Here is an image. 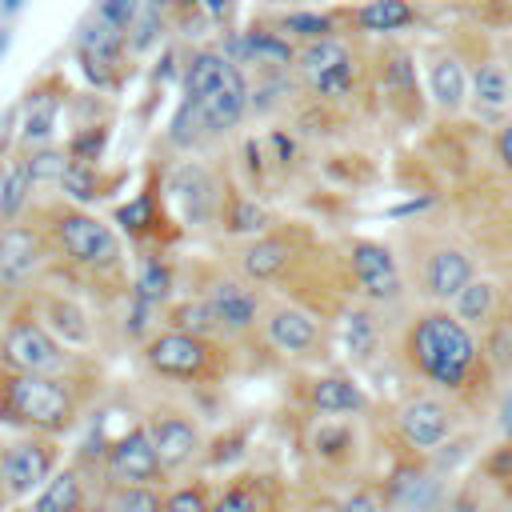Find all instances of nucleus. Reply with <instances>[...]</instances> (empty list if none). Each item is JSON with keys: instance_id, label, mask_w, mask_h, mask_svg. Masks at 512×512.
Masks as SVG:
<instances>
[{"instance_id": "8", "label": "nucleus", "mask_w": 512, "mask_h": 512, "mask_svg": "<svg viewBox=\"0 0 512 512\" xmlns=\"http://www.w3.org/2000/svg\"><path fill=\"white\" fill-rule=\"evenodd\" d=\"M64 464V444L52 436H0V484L12 508L32 500Z\"/></svg>"}, {"instance_id": "9", "label": "nucleus", "mask_w": 512, "mask_h": 512, "mask_svg": "<svg viewBox=\"0 0 512 512\" xmlns=\"http://www.w3.org/2000/svg\"><path fill=\"white\" fill-rule=\"evenodd\" d=\"M344 260H348V276L356 284V296L368 308L384 312V308L404 304V296H408V272H404L400 256L384 240L352 236L348 248H344Z\"/></svg>"}, {"instance_id": "1", "label": "nucleus", "mask_w": 512, "mask_h": 512, "mask_svg": "<svg viewBox=\"0 0 512 512\" xmlns=\"http://www.w3.org/2000/svg\"><path fill=\"white\" fill-rule=\"evenodd\" d=\"M400 356L412 376H420L432 392H448V396H464L472 380L488 372L480 360V336L464 328L452 316V308H436V304L408 316L400 332Z\"/></svg>"}, {"instance_id": "56", "label": "nucleus", "mask_w": 512, "mask_h": 512, "mask_svg": "<svg viewBox=\"0 0 512 512\" xmlns=\"http://www.w3.org/2000/svg\"><path fill=\"white\" fill-rule=\"evenodd\" d=\"M12 504H8V496H4V484H0V512H8Z\"/></svg>"}, {"instance_id": "27", "label": "nucleus", "mask_w": 512, "mask_h": 512, "mask_svg": "<svg viewBox=\"0 0 512 512\" xmlns=\"http://www.w3.org/2000/svg\"><path fill=\"white\" fill-rule=\"evenodd\" d=\"M452 308V316L464 324V328H472L476 336L504 312V296H500V284L496 280H488V276H476V280H468L464 288H460V296L448 304Z\"/></svg>"}, {"instance_id": "11", "label": "nucleus", "mask_w": 512, "mask_h": 512, "mask_svg": "<svg viewBox=\"0 0 512 512\" xmlns=\"http://www.w3.org/2000/svg\"><path fill=\"white\" fill-rule=\"evenodd\" d=\"M408 276H412V288L428 304L448 308L460 296V288L468 280H476V260L456 240H424L420 252L412 256V264H408Z\"/></svg>"}, {"instance_id": "18", "label": "nucleus", "mask_w": 512, "mask_h": 512, "mask_svg": "<svg viewBox=\"0 0 512 512\" xmlns=\"http://www.w3.org/2000/svg\"><path fill=\"white\" fill-rule=\"evenodd\" d=\"M220 52L240 64V68H256V76H284V72H296V44L276 32L268 20H252L244 32H232Z\"/></svg>"}, {"instance_id": "19", "label": "nucleus", "mask_w": 512, "mask_h": 512, "mask_svg": "<svg viewBox=\"0 0 512 512\" xmlns=\"http://www.w3.org/2000/svg\"><path fill=\"white\" fill-rule=\"evenodd\" d=\"M76 60L84 68V76L96 84V88H112L120 80V68H124V52H128V32L112 28L108 20H100L96 12H88L76 28Z\"/></svg>"}, {"instance_id": "14", "label": "nucleus", "mask_w": 512, "mask_h": 512, "mask_svg": "<svg viewBox=\"0 0 512 512\" xmlns=\"http://www.w3.org/2000/svg\"><path fill=\"white\" fill-rule=\"evenodd\" d=\"M100 480L104 484H128V488H160L168 476H164V464L152 448V436L140 424L124 428L120 436H112L104 444V456H100Z\"/></svg>"}, {"instance_id": "44", "label": "nucleus", "mask_w": 512, "mask_h": 512, "mask_svg": "<svg viewBox=\"0 0 512 512\" xmlns=\"http://www.w3.org/2000/svg\"><path fill=\"white\" fill-rule=\"evenodd\" d=\"M104 144H108V128H104V124H88V128H80V132L72 136V144H68V160L100 164Z\"/></svg>"}, {"instance_id": "32", "label": "nucleus", "mask_w": 512, "mask_h": 512, "mask_svg": "<svg viewBox=\"0 0 512 512\" xmlns=\"http://www.w3.org/2000/svg\"><path fill=\"white\" fill-rule=\"evenodd\" d=\"M348 20L364 36H392V32H404L408 24H416V8L408 0H364Z\"/></svg>"}, {"instance_id": "16", "label": "nucleus", "mask_w": 512, "mask_h": 512, "mask_svg": "<svg viewBox=\"0 0 512 512\" xmlns=\"http://www.w3.org/2000/svg\"><path fill=\"white\" fill-rule=\"evenodd\" d=\"M260 336L264 344L284 356V360H308L324 348V324L312 308L296 304V300H276L264 308V320H260Z\"/></svg>"}, {"instance_id": "39", "label": "nucleus", "mask_w": 512, "mask_h": 512, "mask_svg": "<svg viewBox=\"0 0 512 512\" xmlns=\"http://www.w3.org/2000/svg\"><path fill=\"white\" fill-rule=\"evenodd\" d=\"M16 156V152H12ZM20 160V168H24V176H28V184H32V192L36 188H48V184H56L60 188V180H64V172H68V152L64 148H36V152H20L16 156Z\"/></svg>"}, {"instance_id": "24", "label": "nucleus", "mask_w": 512, "mask_h": 512, "mask_svg": "<svg viewBox=\"0 0 512 512\" xmlns=\"http://www.w3.org/2000/svg\"><path fill=\"white\" fill-rule=\"evenodd\" d=\"M468 104H472L476 116L492 120V128L508 120V108H512V76H508V68L500 60H484V64H476L468 72Z\"/></svg>"}, {"instance_id": "30", "label": "nucleus", "mask_w": 512, "mask_h": 512, "mask_svg": "<svg viewBox=\"0 0 512 512\" xmlns=\"http://www.w3.org/2000/svg\"><path fill=\"white\" fill-rule=\"evenodd\" d=\"M220 228H224L228 236H244V240H252V236L272 232V212H268L256 196H248V192H240V188H224Z\"/></svg>"}, {"instance_id": "35", "label": "nucleus", "mask_w": 512, "mask_h": 512, "mask_svg": "<svg viewBox=\"0 0 512 512\" xmlns=\"http://www.w3.org/2000/svg\"><path fill=\"white\" fill-rule=\"evenodd\" d=\"M164 328H176V332H188V336H200V340H216V344H228L204 296L172 300V304H168V312H164Z\"/></svg>"}, {"instance_id": "17", "label": "nucleus", "mask_w": 512, "mask_h": 512, "mask_svg": "<svg viewBox=\"0 0 512 512\" xmlns=\"http://www.w3.org/2000/svg\"><path fill=\"white\" fill-rule=\"evenodd\" d=\"M144 428H148L152 448H156V456H160V464H164V476H176V472L192 468V464L208 452L204 428H200L184 408H172V404L152 408V412L144 416Z\"/></svg>"}, {"instance_id": "25", "label": "nucleus", "mask_w": 512, "mask_h": 512, "mask_svg": "<svg viewBox=\"0 0 512 512\" xmlns=\"http://www.w3.org/2000/svg\"><path fill=\"white\" fill-rule=\"evenodd\" d=\"M380 84L384 96L396 112H404L408 120H420L424 104H420V80H416V56L408 48H392L388 56H380Z\"/></svg>"}, {"instance_id": "58", "label": "nucleus", "mask_w": 512, "mask_h": 512, "mask_svg": "<svg viewBox=\"0 0 512 512\" xmlns=\"http://www.w3.org/2000/svg\"><path fill=\"white\" fill-rule=\"evenodd\" d=\"M268 4H284V0H268Z\"/></svg>"}, {"instance_id": "29", "label": "nucleus", "mask_w": 512, "mask_h": 512, "mask_svg": "<svg viewBox=\"0 0 512 512\" xmlns=\"http://www.w3.org/2000/svg\"><path fill=\"white\" fill-rule=\"evenodd\" d=\"M340 344L352 364H368L380 352V316L368 304H352L340 316Z\"/></svg>"}, {"instance_id": "28", "label": "nucleus", "mask_w": 512, "mask_h": 512, "mask_svg": "<svg viewBox=\"0 0 512 512\" xmlns=\"http://www.w3.org/2000/svg\"><path fill=\"white\" fill-rule=\"evenodd\" d=\"M384 504H392L396 512H436L440 480L428 468H400L384 492Z\"/></svg>"}, {"instance_id": "52", "label": "nucleus", "mask_w": 512, "mask_h": 512, "mask_svg": "<svg viewBox=\"0 0 512 512\" xmlns=\"http://www.w3.org/2000/svg\"><path fill=\"white\" fill-rule=\"evenodd\" d=\"M200 8H204L208 16H216V20H224V16L232 12V0H200Z\"/></svg>"}, {"instance_id": "31", "label": "nucleus", "mask_w": 512, "mask_h": 512, "mask_svg": "<svg viewBox=\"0 0 512 512\" xmlns=\"http://www.w3.org/2000/svg\"><path fill=\"white\" fill-rule=\"evenodd\" d=\"M128 296H136V300H144V304L168 312V304H172V296H176V272H172V264H168L160 252L140 256L136 276H132V284H128Z\"/></svg>"}, {"instance_id": "43", "label": "nucleus", "mask_w": 512, "mask_h": 512, "mask_svg": "<svg viewBox=\"0 0 512 512\" xmlns=\"http://www.w3.org/2000/svg\"><path fill=\"white\" fill-rule=\"evenodd\" d=\"M160 32H164V12L152 8V4H144L140 16H136L132 28H128V48H132V52H148V48L160 40Z\"/></svg>"}, {"instance_id": "38", "label": "nucleus", "mask_w": 512, "mask_h": 512, "mask_svg": "<svg viewBox=\"0 0 512 512\" xmlns=\"http://www.w3.org/2000/svg\"><path fill=\"white\" fill-rule=\"evenodd\" d=\"M312 452L324 464H348L356 456V428L344 420H324L312 432Z\"/></svg>"}, {"instance_id": "55", "label": "nucleus", "mask_w": 512, "mask_h": 512, "mask_svg": "<svg viewBox=\"0 0 512 512\" xmlns=\"http://www.w3.org/2000/svg\"><path fill=\"white\" fill-rule=\"evenodd\" d=\"M8 44H12V28H8V24H0V56L8 52Z\"/></svg>"}, {"instance_id": "36", "label": "nucleus", "mask_w": 512, "mask_h": 512, "mask_svg": "<svg viewBox=\"0 0 512 512\" xmlns=\"http://www.w3.org/2000/svg\"><path fill=\"white\" fill-rule=\"evenodd\" d=\"M92 512H164V488H128L100 480Z\"/></svg>"}, {"instance_id": "54", "label": "nucleus", "mask_w": 512, "mask_h": 512, "mask_svg": "<svg viewBox=\"0 0 512 512\" xmlns=\"http://www.w3.org/2000/svg\"><path fill=\"white\" fill-rule=\"evenodd\" d=\"M28 0H0V20H12Z\"/></svg>"}, {"instance_id": "45", "label": "nucleus", "mask_w": 512, "mask_h": 512, "mask_svg": "<svg viewBox=\"0 0 512 512\" xmlns=\"http://www.w3.org/2000/svg\"><path fill=\"white\" fill-rule=\"evenodd\" d=\"M164 512H212V500L200 484H180L164 492Z\"/></svg>"}, {"instance_id": "23", "label": "nucleus", "mask_w": 512, "mask_h": 512, "mask_svg": "<svg viewBox=\"0 0 512 512\" xmlns=\"http://www.w3.org/2000/svg\"><path fill=\"white\" fill-rule=\"evenodd\" d=\"M304 396H308V408L316 416H332V420L360 416L368 408V392L348 372H320V376H312Z\"/></svg>"}, {"instance_id": "7", "label": "nucleus", "mask_w": 512, "mask_h": 512, "mask_svg": "<svg viewBox=\"0 0 512 512\" xmlns=\"http://www.w3.org/2000/svg\"><path fill=\"white\" fill-rule=\"evenodd\" d=\"M52 268V248H48V236L36 220H12V224H0V292H4V304L8 300H28L44 272Z\"/></svg>"}, {"instance_id": "6", "label": "nucleus", "mask_w": 512, "mask_h": 512, "mask_svg": "<svg viewBox=\"0 0 512 512\" xmlns=\"http://www.w3.org/2000/svg\"><path fill=\"white\" fill-rule=\"evenodd\" d=\"M140 360L152 376L176 380V384H208L224 368V344L200 340L176 328H160L140 344Z\"/></svg>"}, {"instance_id": "57", "label": "nucleus", "mask_w": 512, "mask_h": 512, "mask_svg": "<svg viewBox=\"0 0 512 512\" xmlns=\"http://www.w3.org/2000/svg\"><path fill=\"white\" fill-rule=\"evenodd\" d=\"M508 316H512V300H508Z\"/></svg>"}, {"instance_id": "5", "label": "nucleus", "mask_w": 512, "mask_h": 512, "mask_svg": "<svg viewBox=\"0 0 512 512\" xmlns=\"http://www.w3.org/2000/svg\"><path fill=\"white\" fill-rule=\"evenodd\" d=\"M0 368L28 376H84V356L60 344L28 304L0 320Z\"/></svg>"}, {"instance_id": "47", "label": "nucleus", "mask_w": 512, "mask_h": 512, "mask_svg": "<svg viewBox=\"0 0 512 512\" xmlns=\"http://www.w3.org/2000/svg\"><path fill=\"white\" fill-rule=\"evenodd\" d=\"M332 512H384V500H380V492H372V488H356V492H348Z\"/></svg>"}, {"instance_id": "42", "label": "nucleus", "mask_w": 512, "mask_h": 512, "mask_svg": "<svg viewBox=\"0 0 512 512\" xmlns=\"http://www.w3.org/2000/svg\"><path fill=\"white\" fill-rule=\"evenodd\" d=\"M128 236H136V240H144V236H152L156 232V224H160V208H156V192H140V196H132L128 204H120L116 208V216H112Z\"/></svg>"}, {"instance_id": "12", "label": "nucleus", "mask_w": 512, "mask_h": 512, "mask_svg": "<svg viewBox=\"0 0 512 512\" xmlns=\"http://www.w3.org/2000/svg\"><path fill=\"white\" fill-rule=\"evenodd\" d=\"M196 296L208 300V308H212L224 340H248L252 332H260V320H264V308L268 304H264L260 288L248 284L244 276H236V272H212V276H204V284H200Z\"/></svg>"}, {"instance_id": "3", "label": "nucleus", "mask_w": 512, "mask_h": 512, "mask_svg": "<svg viewBox=\"0 0 512 512\" xmlns=\"http://www.w3.org/2000/svg\"><path fill=\"white\" fill-rule=\"evenodd\" d=\"M252 80L220 48H192L180 72V104L196 116L204 140H224L248 120Z\"/></svg>"}, {"instance_id": "4", "label": "nucleus", "mask_w": 512, "mask_h": 512, "mask_svg": "<svg viewBox=\"0 0 512 512\" xmlns=\"http://www.w3.org/2000/svg\"><path fill=\"white\" fill-rule=\"evenodd\" d=\"M36 224L48 236L52 264L64 268L76 280H124V244L120 232L76 204H52L36 216Z\"/></svg>"}, {"instance_id": "48", "label": "nucleus", "mask_w": 512, "mask_h": 512, "mask_svg": "<svg viewBox=\"0 0 512 512\" xmlns=\"http://www.w3.org/2000/svg\"><path fill=\"white\" fill-rule=\"evenodd\" d=\"M492 152H496L500 168L512 176V116H508L504 124H496V132H492Z\"/></svg>"}, {"instance_id": "26", "label": "nucleus", "mask_w": 512, "mask_h": 512, "mask_svg": "<svg viewBox=\"0 0 512 512\" xmlns=\"http://www.w3.org/2000/svg\"><path fill=\"white\" fill-rule=\"evenodd\" d=\"M428 96L444 116H460L468 108V68L456 52L428 56Z\"/></svg>"}, {"instance_id": "59", "label": "nucleus", "mask_w": 512, "mask_h": 512, "mask_svg": "<svg viewBox=\"0 0 512 512\" xmlns=\"http://www.w3.org/2000/svg\"><path fill=\"white\" fill-rule=\"evenodd\" d=\"M0 304H4V292H0Z\"/></svg>"}, {"instance_id": "50", "label": "nucleus", "mask_w": 512, "mask_h": 512, "mask_svg": "<svg viewBox=\"0 0 512 512\" xmlns=\"http://www.w3.org/2000/svg\"><path fill=\"white\" fill-rule=\"evenodd\" d=\"M428 204H432V196H420V200H404V204H396L388 216H396V220H400V216H416V212H424Z\"/></svg>"}, {"instance_id": "21", "label": "nucleus", "mask_w": 512, "mask_h": 512, "mask_svg": "<svg viewBox=\"0 0 512 512\" xmlns=\"http://www.w3.org/2000/svg\"><path fill=\"white\" fill-rule=\"evenodd\" d=\"M296 264V244L288 232H264L244 240L232 252V272L244 276L248 284H276L280 276H288V268Z\"/></svg>"}, {"instance_id": "51", "label": "nucleus", "mask_w": 512, "mask_h": 512, "mask_svg": "<svg viewBox=\"0 0 512 512\" xmlns=\"http://www.w3.org/2000/svg\"><path fill=\"white\" fill-rule=\"evenodd\" d=\"M500 432L512 440V388L504 392V404H500Z\"/></svg>"}, {"instance_id": "33", "label": "nucleus", "mask_w": 512, "mask_h": 512, "mask_svg": "<svg viewBox=\"0 0 512 512\" xmlns=\"http://www.w3.org/2000/svg\"><path fill=\"white\" fill-rule=\"evenodd\" d=\"M268 24L276 32H284L296 48L316 44V40H328V36H340V20L332 12H316V8H288V12L272 16Z\"/></svg>"}, {"instance_id": "34", "label": "nucleus", "mask_w": 512, "mask_h": 512, "mask_svg": "<svg viewBox=\"0 0 512 512\" xmlns=\"http://www.w3.org/2000/svg\"><path fill=\"white\" fill-rule=\"evenodd\" d=\"M56 108H60V96H52V92H36V96H28V104H24V120H20V132H16V148H20V152L48 148L52 128H56Z\"/></svg>"}, {"instance_id": "15", "label": "nucleus", "mask_w": 512, "mask_h": 512, "mask_svg": "<svg viewBox=\"0 0 512 512\" xmlns=\"http://www.w3.org/2000/svg\"><path fill=\"white\" fill-rule=\"evenodd\" d=\"M164 192H168L172 208L180 212L184 228H212V224H220L224 184L216 180V172L204 160H180L168 172Z\"/></svg>"}, {"instance_id": "41", "label": "nucleus", "mask_w": 512, "mask_h": 512, "mask_svg": "<svg viewBox=\"0 0 512 512\" xmlns=\"http://www.w3.org/2000/svg\"><path fill=\"white\" fill-rule=\"evenodd\" d=\"M212 512H268L260 480L236 476L232 484H224V488L212 496Z\"/></svg>"}, {"instance_id": "40", "label": "nucleus", "mask_w": 512, "mask_h": 512, "mask_svg": "<svg viewBox=\"0 0 512 512\" xmlns=\"http://www.w3.org/2000/svg\"><path fill=\"white\" fill-rule=\"evenodd\" d=\"M60 188H64L68 204L84 208V204H92V200L108 196L112 180H104V176H100V164H80V160H68V172H64Z\"/></svg>"}, {"instance_id": "46", "label": "nucleus", "mask_w": 512, "mask_h": 512, "mask_svg": "<svg viewBox=\"0 0 512 512\" xmlns=\"http://www.w3.org/2000/svg\"><path fill=\"white\" fill-rule=\"evenodd\" d=\"M140 8H144V0H96V16L100 20H108L112 28H120V32H128L132 28V20L140 16Z\"/></svg>"}, {"instance_id": "2", "label": "nucleus", "mask_w": 512, "mask_h": 512, "mask_svg": "<svg viewBox=\"0 0 512 512\" xmlns=\"http://www.w3.org/2000/svg\"><path fill=\"white\" fill-rule=\"evenodd\" d=\"M84 416V376H28L0 368V428L64 440Z\"/></svg>"}, {"instance_id": "53", "label": "nucleus", "mask_w": 512, "mask_h": 512, "mask_svg": "<svg viewBox=\"0 0 512 512\" xmlns=\"http://www.w3.org/2000/svg\"><path fill=\"white\" fill-rule=\"evenodd\" d=\"M448 512H492V508H484L480 500H456V504H448Z\"/></svg>"}, {"instance_id": "10", "label": "nucleus", "mask_w": 512, "mask_h": 512, "mask_svg": "<svg viewBox=\"0 0 512 512\" xmlns=\"http://www.w3.org/2000/svg\"><path fill=\"white\" fill-rule=\"evenodd\" d=\"M356 52L344 36H328L316 44H304L296 52V80L300 88H308L320 104H340L356 92Z\"/></svg>"}, {"instance_id": "13", "label": "nucleus", "mask_w": 512, "mask_h": 512, "mask_svg": "<svg viewBox=\"0 0 512 512\" xmlns=\"http://www.w3.org/2000/svg\"><path fill=\"white\" fill-rule=\"evenodd\" d=\"M392 428L404 440V448H412L420 456H432L452 440L456 412L440 392H408L392 412Z\"/></svg>"}, {"instance_id": "49", "label": "nucleus", "mask_w": 512, "mask_h": 512, "mask_svg": "<svg viewBox=\"0 0 512 512\" xmlns=\"http://www.w3.org/2000/svg\"><path fill=\"white\" fill-rule=\"evenodd\" d=\"M8 172H12V156L0 160V224H8Z\"/></svg>"}, {"instance_id": "22", "label": "nucleus", "mask_w": 512, "mask_h": 512, "mask_svg": "<svg viewBox=\"0 0 512 512\" xmlns=\"http://www.w3.org/2000/svg\"><path fill=\"white\" fill-rule=\"evenodd\" d=\"M96 480L100 472L84 460H64L60 472L28 500V512H92L96 508Z\"/></svg>"}, {"instance_id": "37", "label": "nucleus", "mask_w": 512, "mask_h": 512, "mask_svg": "<svg viewBox=\"0 0 512 512\" xmlns=\"http://www.w3.org/2000/svg\"><path fill=\"white\" fill-rule=\"evenodd\" d=\"M480 360L488 376H512V316L508 312H500L480 332Z\"/></svg>"}, {"instance_id": "20", "label": "nucleus", "mask_w": 512, "mask_h": 512, "mask_svg": "<svg viewBox=\"0 0 512 512\" xmlns=\"http://www.w3.org/2000/svg\"><path fill=\"white\" fill-rule=\"evenodd\" d=\"M24 304H28V308L40 316V324H44L60 344H68L72 352H80V348L92 344V320H88V308L80 304V296L40 284Z\"/></svg>"}]
</instances>
